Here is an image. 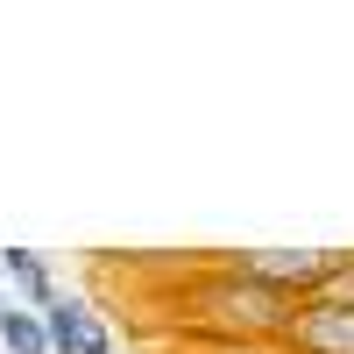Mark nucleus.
<instances>
[{
	"mask_svg": "<svg viewBox=\"0 0 354 354\" xmlns=\"http://www.w3.org/2000/svg\"><path fill=\"white\" fill-rule=\"evenodd\" d=\"M290 312H298L290 298L248 283L241 270H227V262H205L198 277L177 283V319H185L198 340H213V347H277Z\"/></svg>",
	"mask_w": 354,
	"mask_h": 354,
	"instance_id": "1",
	"label": "nucleus"
},
{
	"mask_svg": "<svg viewBox=\"0 0 354 354\" xmlns=\"http://www.w3.org/2000/svg\"><path fill=\"white\" fill-rule=\"evenodd\" d=\"M227 270H241L248 283H262V290H277V298H290V305H305L319 283L333 277V262H340V248H241V255H220Z\"/></svg>",
	"mask_w": 354,
	"mask_h": 354,
	"instance_id": "2",
	"label": "nucleus"
},
{
	"mask_svg": "<svg viewBox=\"0 0 354 354\" xmlns=\"http://www.w3.org/2000/svg\"><path fill=\"white\" fill-rule=\"evenodd\" d=\"M277 354H354V312L333 305H298L277 340Z\"/></svg>",
	"mask_w": 354,
	"mask_h": 354,
	"instance_id": "3",
	"label": "nucleus"
},
{
	"mask_svg": "<svg viewBox=\"0 0 354 354\" xmlns=\"http://www.w3.org/2000/svg\"><path fill=\"white\" fill-rule=\"evenodd\" d=\"M305 305H333V312H354V248H340V262H333V277L312 290Z\"/></svg>",
	"mask_w": 354,
	"mask_h": 354,
	"instance_id": "4",
	"label": "nucleus"
},
{
	"mask_svg": "<svg viewBox=\"0 0 354 354\" xmlns=\"http://www.w3.org/2000/svg\"><path fill=\"white\" fill-rule=\"evenodd\" d=\"M213 354H277V347H213Z\"/></svg>",
	"mask_w": 354,
	"mask_h": 354,
	"instance_id": "5",
	"label": "nucleus"
}]
</instances>
